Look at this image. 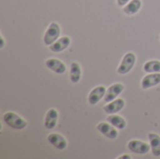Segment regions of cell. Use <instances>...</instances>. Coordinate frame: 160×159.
<instances>
[{
    "instance_id": "6da1fadb",
    "label": "cell",
    "mask_w": 160,
    "mask_h": 159,
    "mask_svg": "<svg viewBox=\"0 0 160 159\" xmlns=\"http://www.w3.org/2000/svg\"><path fill=\"white\" fill-rule=\"evenodd\" d=\"M3 121L7 126L15 130H22L27 127V122L19 114L13 112H6L3 115Z\"/></svg>"
},
{
    "instance_id": "7a4b0ae2",
    "label": "cell",
    "mask_w": 160,
    "mask_h": 159,
    "mask_svg": "<svg viewBox=\"0 0 160 159\" xmlns=\"http://www.w3.org/2000/svg\"><path fill=\"white\" fill-rule=\"evenodd\" d=\"M61 34V28L60 25L57 22H51L45 31L44 37H43V42L46 46H50L52 43H54L60 37Z\"/></svg>"
},
{
    "instance_id": "3957f363",
    "label": "cell",
    "mask_w": 160,
    "mask_h": 159,
    "mask_svg": "<svg viewBox=\"0 0 160 159\" xmlns=\"http://www.w3.org/2000/svg\"><path fill=\"white\" fill-rule=\"evenodd\" d=\"M136 63V55L133 52H128L124 55L118 68L117 73L121 75H126L131 71Z\"/></svg>"
},
{
    "instance_id": "277c9868",
    "label": "cell",
    "mask_w": 160,
    "mask_h": 159,
    "mask_svg": "<svg viewBox=\"0 0 160 159\" xmlns=\"http://www.w3.org/2000/svg\"><path fill=\"white\" fill-rule=\"evenodd\" d=\"M128 147L129 151L137 155H146L150 152V149H151V146L148 143L144 142L137 141V140L130 141L128 143Z\"/></svg>"
},
{
    "instance_id": "5b68a950",
    "label": "cell",
    "mask_w": 160,
    "mask_h": 159,
    "mask_svg": "<svg viewBox=\"0 0 160 159\" xmlns=\"http://www.w3.org/2000/svg\"><path fill=\"white\" fill-rule=\"evenodd\" d=\"M97 129L103 136H105L110 140H115L118 137V131L116 130V127H114L110 123L101 122L97 126Z\"/></svg>"
},
{
    "instance_id": "8992f818",
    "label": "cell",
    "mask_w": 160,
    "mask_h": 159,
    "mask_svg": "<svg viewBox=\"0 0 160 159\" xmlns=\"http://www.w3.org/2000/svg\"><path fill=\"white\" fill-rule=\"evenodd\" d=\"M124 89H125V85L123 83L116 82V83L112 84L106 90V94H105V97H104V101L109 103V102L116 99V97L124 91Z\"/></svg>"
},
{
    "instance_id": "52a82bcc",
    "label": "cell",
    "mask_w": 160,
    "mask_h": 159,
    "mask_svg": "<svg viewBox=\"0 0 160 159\" xmlns=\"http://www.w3.org/2000/svg\"><path fill=\"white\" fill-rule=\"evenodd\" d=\"M47 140L51 145L58 150H65L68 147V141L58 133H51L48 135Z\"/></svg>"
},
{
    "instance_id": "ba28073f",
    "label": "cell",
    "mask_w": 160,
    "mask_h": 159,
    "mask_svg": "<svg viewBox=\"0 0 160 159\" xmlns=\"http://www.w3.org/2000/svg\"><path fill=\"white\" fill-rule=\"evenodd\" d=\"M106 88L102 85L97 86L94 89L91 90V92L88 95V102L90 105H96L98 104L102 98H104L106 94Z\"/></svg>"
},
{
    "instance_id": "9c48e42d",
    "label": "cell",
    "mask_w": 160,
    "mask_h": 159,
    "mask_svg": "<svg viewBox=\"0 0 160 159\" xmlns=\"http://www.w3.org/2000/svg\"><path fill=\"white\" fill-rule=\"evenodd\" d=\"M45 66L56 74H64L67 70L66 65L56 58H49L45 61Z\"/></svg>"
},
{
    "instance_id": "30bf717a",
    "label": "cell",
    "mask_w": 160,
    "mask_h": 159,
    "mask_svg": "<svg viewBox=\"0 0 160 159\" xmlns=\"http://www.w3.org/2000/svg\"><path fill=\"white\" fill-rule=\"evenodd\" d=\"M160 83V73H148L142 80L141 85L142 88L146 90L152 87H155Z\"/></svg>"
},
{
    "instance_id": "8fae6325",
    "label": "cell",
    "mask_w": 160,
    "mask_h": 159,
    "mask_svg": "<svg viewBox=\"0 0 160 159\" xmlns=\"http://www.w3.org/2000/svg\"><path fill=\"white\" fill-rule=\"evenodd\" d=\"M125 107V100L123 98H117L111 102H109L106 106H104L103 110L107 114H115L122 111Z\"/></svg>"
},
{
    "instance_id": "7c38bea8",
    "label": "cell",
    "mask_w": 160,
    "mask_h": 159,
    "mask_svg": "<svg viewBox=\"0 0 160 159\" xmlns=\"http://www.w3.org/2000/svg\"><path fill=\"white\" fill-rule=\"evenodd\" d=\"M70 43H71L70 37L65 36V37L58 38L54 43L50 45L49 49L53 52H61L65 51L70 45Z\"/></svg>"
},
{
    "instance_id": "4fadbf2b",
    "label": "cell",
    "mask_w": 160,
    "mask_h": 159,
    "mask_svg": "<svg viewBox=\"0 0 160 159\" xmlns=\"http://www.w3.org/2000/svg\"><path fill=\"white\" fill-rule=\"evenodd\" d=\"M57 120H58V112L55 109L52 108V109L48 110V112H46L44 127L47 129L52 130L55 127V126L57 124Z\"/></svg>"
},
{
    "instance_id": "5bb4252c",
    "label": "cell",
    "mask_w": 160,
    "mask_h": 159,
    "mask_svg": "<svg viewBox=\"0 0 160 159\" xmlns=\"http://www.w3.org/2000/svg\"><path fill=\"white\" fill-rule=\"evenodd\" d=\"M148 140L150 142V146H151V151L152 154L158 157H160V136L156 133H149L148 134Z\"/></svg>"
},
{
    "instance_id": "9a60e30c",
    "label": "cell",
    "mask_w": 160,
    "mask_h": 159,
    "mask_svg": "<svg viewBox=\"0 0 160 159\" xmlns=\"http://www.w3.org/2000/svg\"><path fill=\"white\" fill-rule=\"evenodd\" d=\"M82 78V68L79 63L77 62H72L70 65V69H69V79L72 83H77L80 82Z\"/></svg>"
},
{
    "instance_id": "2e32d148",
    "label": "cell",
    "mask_w": 160,
    "mask_h": 159,
    "mask_svg": "<svg viewBox=\"0 0 160 159\" xmlns=\"http://www.w3.org/2000/svg\"><path fill=\"white\" fill-rule=\"evenodd\" d=\"M142 6V3L141 0H131L124 7L123 10L127 15H134L139 12Z\"/></svg>"
},
{
    "instance_id": "e0dca14e",
    "label": "cell",
    "mask_w": 160,
    "mask_h": 159,
    "mask_svg": "<svg viewBox=\"0 0 160 159\" xmlns=\"http://www.w3.org/2000/svg\"><path fill=\"white\" fill-rule=\"evenodd\" d=\"M107 122L120 130L125 129L127 127V121L122 116L116 114H109V116L107 117Z\"/></svg>"
},
{
    "instance_id": "ac0fdd59",
    "label": "cell",
    "mask_w": 160,
    "mask_h": 159,
    "mask_svg": "<svg viewBox=\"0 0 160 159\" xmlns=\"http://www.w3.org/2000/svg\"><path fill=\"white\" fill-rule=\"evenodd\" d=\"M143 70L147 73H160L159 60H150L143 65Z\"/></svg>"
},
{
    "instance_id": "d6986e66",
    "label": "cell",
    "mask_w": 160,
    "mask_h": 159,
    "mask_svg": "<svg viewBox=\"0 0 160 159\" xmlns=\"http://www.w3.org/2000/svg\"><path fill=\"white\" fill-rule=\"evenodd\" d=\"M130 0H117V4L119 7H125Z\"/></svg>"
},
{
    "instance_id": "ffe728a7",
    "label": "cell",
    "mask_w": 160,
    "mask_h": 159,
    "mask_svg": "<svg viewBox=\"0 0 160 159\" xmlns=\"http://www.w3.org/2000/svg\"><path fill=\"white\" fill-rule=\"evenodd\" d=\"M117 158L118 159H131L132 157H129V156H128V155H123V156H120V157H118Z\"/></svg>"
},
{
    "instance_id": "44dd1931",
    "label": "cell",
    "mask_w": 160,
    "mask_h": 159,
    "mask_svg": "<svg viewBox=\"0 0 160 159\" xmlns=\"http://www.w3.org/2000/svg\"><path fill=\"white\" fill-rule=\"evenodd\" d=\"M0 37H1V45H0V48L3 49L4 48V45H5V40H4V37H3L2 35L0 36Z\"/></svg>"
},
{
    "instance_id": "7402d4cb",
    "label": "cell",
    "mask_w": 160,
    "mask_h": 159,
    "mask_svg": "<svg viewBox=\"0 0 160 159\" xmlns=\"http://www.w3.org/2000/svg\"><path fill=\"white\" fill-rule=\"evenodd\" d=\"M159 37H160V35H159Z\"/></svg>"
}]
</instances>
